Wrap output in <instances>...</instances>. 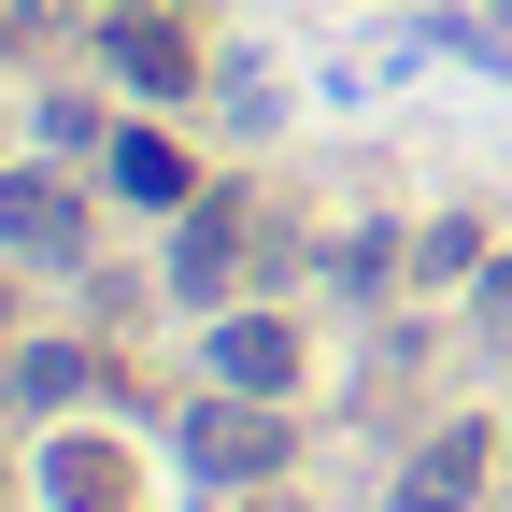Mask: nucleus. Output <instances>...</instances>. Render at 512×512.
I'll list each match as a JSON object with an SVG mask.
<instances>
[{
  "label": "nucleus",
  "instance_id": "f257e3e1",
  "mask_svg": "<svg viewBox=\"0 0 512 512\" xmlns=\"http://www.w3.org/2000/svg\"><path fill=\"white\" fill-rule=\"evenodd\" d=\"M185 470H200V484H271L285 470V399H242V384L200 399V413H185Z\"/></svg>",
  "mask_w": 512,
  "mask_h": 512
},
{
  "label": "nucleus",
  "instance_id": "f03ea898",
  "mask_svg": "<svg viewBox=\"0 0 512 512\" xmlns=\"http://www.w3.org/2000/svg\"><path fill=\"white\" fill-rule=\"evenodd\" d=\"M242 242H256V200H242V185H200V200H185V228H171V299L214 313L228 271H242Z\"/></svg>",
  "mask_w": 512,
  "mask_h": 512
},
{
  "label": "nucleus",
  "instance_id": "7ed1b4c3",
  "mask_svg": "<svg viewBox=\"0 0 512 512\" xmlns=\"http://www.w3.org/2000/svg\"><path fill=\"white\" fill-rule=\"evenodd\" d=\"M100 57H114V72L143 86V100H185V86H200V43H185V0H114V15H100Z\"/></svg>",
  "mask_w": 512,
  "mask_h": 512
},
{
  "label": "nucleus",
  "instance_id": "20e7f679",
  "mask_svg": "<svg viewBox=\"0 0 512 512\" xmlns=\"http://www.w3.org/2000/svg\"><path fill=\"white\" fill-rule=\"evenodd\" d=\"M0 256H43V271H86V200L57 171H0Z\"/></svg>",
  "mask_w": 512,
  "mask_h": 512
},
{
  "label": "nucleus",
  "instance_id": "39448f33",
  "mask_svg": "<svg viewBox=\"0 0 512 512\" xmlns=\"http://www.w3.org/2000/svg\"><path fill=\"white\" fill-rule=\"evenodd\" d=\"M484 470H498V427L470 413V427H441L427 456L399 470V512H470V484H484Z\"/></svg>",
  "mask_w": 512,
  "mask_h": 512
},
{
  "label": "nucleus",
  "instance_id": "423d86ee",
  "mask_svg": "<svg viewBox=\"0 0 512 512\" xmlns=\"http://www.w3.org/2000/svg\"><path fill=\"white\" fill-rule=\"evenodd\" d=\"M214 384L285 399V384H299V328H285V313H228V328H214Z\"/></svg>",
  "mask_w": 512,
  "mask_h": 512
},
{
  "label": "nucleus",
  "instance_id": "0eeeda50",
  "mask_svg": "<svg viewBox=\"0 0 512 512\" xmlns=\"http://www.w3.org/2000/svg\"><path fill=\"white\" fill-rule=\"evenodd\" d=\"M114 200H143V214H185V200H200V157H185L171 128H114Z\"/></svg>",
  "mask_w": 512,
  "mask_h": 512
},
{
  "label": "nucleus",
  "instance_id": "6e6552de",
  "mask_svg": "<svg viewBox=\"0 0 512 512\" xmlns=\"http://www.w3.org/2000/svg\"><path fill=\"white\" fill-rule=\"evenodd\" d=\"M43 484H57V512H128V456L114 441H43Z\"/></svg>",
  "mask_w": 512,
  "mask_h": 512
},
{
  "label": "nucleus",
  "instance_id": "1a4fd4ad",
  "mask_svg": "<svg viewBox=\"0 0 512 512\" xmlns=\"http://www.w3.org/2000/svg\"><path fill=\"white\" fill-rule=\"evenodd\" d=\"M86 384H100V356H72V342H43V356H29V399H86Z\"/></svg>",
  "mask_w": 512,
  "mask_h": 512
},
{
  "label": "nucleus",
  "instance_id": "9d476101",
  "mask_svg": "<svg viewBox=\"0 0 512 512\" xmlns=\"http://www.w3.org/2000/svg\"><path fill=\"white\" fill-rule=\"evenodd\" d=\"M484 328L512 342V256H498V271H484Z\"/></svg>",
  "mask_w": 512,
  "mask_h": 512
},
{
  "label": "nucleus",
  "instance_id": "9b49d317",
  "mask_svg": "<svg viewBox=\"0 0 512 512\" xmlns=\"http://www.w3.org/2000/svg\"><path fill=\"white\" fill-rule=\"evenodd\" d=\"M0 271H15V256H0ZM0 313H15V285H0Z\"/></svg>",
  "mask_w": 512,
  "mask_h": 512
}]
</instances>
